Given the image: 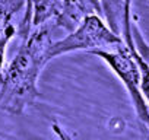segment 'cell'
I'll return each instance as SVG.
<instances>
[{"label":"cell","instance_id":"6da1fadb","mask_svg":"<svg viewBox=\"0 0 149 140\" xmlns=\"http://www.w3.org/2000/svg\"><path fill=\"white\" fill-rule=\"evenodd\" d=\"M53 41L47 28H38L24 38V44L3 72L0 80V110L22 114L38 96V78L50 58Z\"/></svg>","mask_w":149,"mask_h":140},{"label":"cell","instance_id":"7a4b0ae2","mask_svg":"<svg viewBox=\"0 0 149 140\" xmlns=\"http://www.w3.org/2000/svg\"><path fill=\"white\" fill-rule=\"evenodd\" d=\"M124 45L121 37L107 26L97 13L86 15L81 24L74 28L67 37L53 42L50 47V58L63 55L66 53L88 50H104L107 47Z\"/></svg>","mask_w":149,"mask_h":140},{"label":"cell","instance_id":"3957f363","mask_svg":"<svg viewBox=\"0 0 149 140\" xmlns=\"http://www.w3.org/2000/svg\"><path fill=\"white\" fill-rule=\"evenodd\" d=\"M91 54L98 55L101 60H104L111 70L118 76V79L123 82L126 91L130 95V99L133 102L134 111L137 114V118L140 120L142 125H149V104L146 102L142 89H140V70L139 66L129 50L127 45L116 47V51H107V50H94Z\"/></svg>","mask_w":149,"mask_h":140},{"label":"cell","instance_id":"277c9868","mask_svg":"<svg viewBox=\"0 0 149 140\" xmlns=\"http://www.w3.org/2000/svg\"><path fill=\"white\" fill-rule=\"evenodd\" d=\"M16 28L12 24V12L6 9H0V80L3 78V63L8 42L15 37Z\"/></svg>","mask_w":149,"mask_h":140},{"label":"cell","instance_id":"5b68a950","mask_svg":"<svg viewBox=\"0 0 149 140\" xmlns=\"http://www.w3.org/2000/svg\"><path fill=\"white\" fill-rule=\"evenodd\" d=\"M101 3L110 28L120 35V29L123 26L126 0H101Z\"/></svg>","mask_w":149,"mask_h":140},{"label":"cell","instance_id":"8992f818","mask_svg":"<svg viewBox=\"0 0 149 140\" xmlns=\"http://www.w3.org/2000/svg\"><path fill=\"white\" fill-rule=\"evenodd\" d=\"M51 127H53L54 134H56V136H57L60 140H73V139H72V137H70V136H69V134H67V133H66V131H64V130H63V128H61L58 124H53Z\"/></svg>","mask_w":149,"mask_h":140},{"label":"cell","instance_id":"52a82bcc","mask_svg":"<svg viewBox=\"0 0 149 140\" xmlns=\"http://www.w3.org/2000/svg\"><path fill=\"white\" fill-rule=\"evenodd\" d=\"M143 134H145V140H149V125H143Z\"/></svg>","mask_w":149,"mask_h":140}]
</instances>
